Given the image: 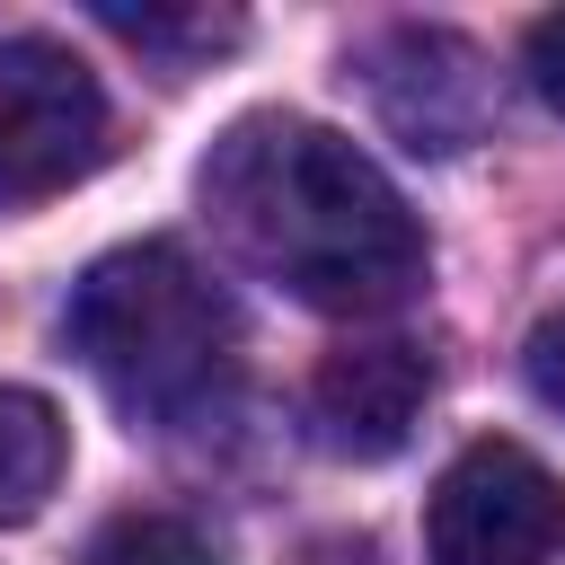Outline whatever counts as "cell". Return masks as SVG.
<instances>
[{
  "mask_svg": "<svg viewBox=\"0 0 565 565\" xmlns=\"http://www.w3.org/2000/svg\"><path fill=\"white\" fill-rule=\"evenodd\" d=\"M106 132H115L106 88L71 44L53 35L0 44V212L79 185L106 159Z\"/></svg>",
  "mask_w": 565,
  "mask_h": 565,
  "instance_id": "obj_3",
  "label": "cell"
},
{
  "mask_svg": "<svg viewBox=\"0 0 565 565\" xmlns=\"http://www.w3.org/2000/svg\"><path fill=\"white\" fill-rule=\"evenodd\" d=\"M521 380H530L539 406L565 415V309H547V318L530 327V344H521Z\"/></svg>",
  "mask_w": 565,
  "mask_h": 565,
  "instance_id": "obj_10",
  "label": "cell"
},
{
  "mask_svg": "<svg viewBox=\"0 0 565 565\" xmlns=\"http://www.w3.org/2000/svg\"><path fill=\"white\" fill-rule=\"evenodd\" d=\"M62 335L132 424H194L238 380V309L177 238L97 256L71 282Z\"/></svg>",
  "mask_w": 565,
  "mask_h": 565,
  "instance_id": "obj_2",
  "label": "cell"
},
{
  "mask_svg": "<svg viewBox=\"0 0 565 565\" xmlns=\"http://www.w3.org/2000/svg\"><path fill=\"white\" fill-rule=\"evenodd\" d=\"M300 565H380V556H371V539H318Z\"/></svg>",
  "mask_w": 565,
  "mask_h": 565,
  "instance_id": "obj_12",
  "label": "cell"
},
{
  "mask_svg": "<svg viewBox=\"0 0 565 565\" xmlns=\"http://www.w3.org/2000/svg\"><path fill=\"white\" fill-rule=\"evenodd\" d=\"M62 468H71L62 406L18 388V380H0V530L35 521L53 503V486H62Z\"/></svg>",
  "mask_w": 565,
  "mask_h": 565,
  "instance_id": "obj_7",
  "label": "cell"
},
{
  "mask_svg": "<svg viewBox=\"0 0 565 565\" xmlns=\"http://www.w3.org/2000/svg\"><path fill=\"white\" fill-rule=\"evenodd\" d=\"M433 406V362L397 335H371V344H344L318 362L309 380V424L335 459H397L415 441Z\"/></svg>",
  "mask_w": 565,
  "mask_h": 565,
  "instance_id": "obj_6",
  "label": "cell"
},
{
  "mask_svg": "<svg viewBox=\"0 0 565 565\" xmlns=\"http://www.w3.org/2000/svg\"><path fill=\"white\" fill-rule=\"evenodd\" d=\"M362 79H371L380 124L406 150L441 159V150H468L486 132V62H477V44H459L441 26H388L362 53Z\"/></svg>",
  "mask_w": 565,
  "mask_h": 565,
  "instance_id": "obj_5",
  "label": "cell"
},
{
  "mask_svg": "<svg viewBox=\"0 0 565 565\" xmlns=\"http://www.w3.org/2000/svg\"><path fill=\"white\" fill-rule=\"evenodd\" d=\"M433 565H556L565 556V486L521 441H468L424 503Z\"/></svg>",
  "mask_w": 565,
  "mask_h": 565,
  "instance_id": "obj_4",
  "label": "cell"
},
{
  "mask_svg": "<svg viewBox=\"0 0 565 565\" xmlns=\"http://www.w3.org/2000/svg\"><path fill=\"white\" fill-rule=\"evenodd\" d=\"M97 18H106L124 44L159 53L168 71H194L203 53L238 44V18H221V9H124V0H97Z\"/></svg>",
  "mask_w": 565,
  "mask_h": 565,
  "instance_id": "obj_8",
  "label": "cell"
},
{
  "mask_svg": "<svg viewBox=\"0 0 565 565\" xmlns=\"http://www.w3.org/2000/svg\"><path fill=\"white\" fill-rule=\"evenodd\" d=\"M79 565H221V556H212V539H203L194 521H177V512H124V521H106V530L88 539Z\"/></svg>",
  "mask_w": 565,
  "mask_h": 565,
  "instance_id": "obj_9",
  "label": "cell"
},
{
  "mask_svg": "<svg viewBox=\"0 0 565 565\" xmlns=\"http://www.w3.org/2000/svg\"><path fill=\"white\" fill-rule=\"evenodd\" d=\"M203 212L238 265L282 282L309 309L380 318L424 282V230L406 194L309 115H238L203 159Z\"/></svg>",
  "mask_w": 565,
  "mask_h": 565,
  "instance_id": "obj_1",
  "label": "cell"
},
{
  "mask_svg": "<svg viewBox=\"0 0 565 565\" xmlns=\"http://www.w3.org/2000/svg\"><path fill=\"white\" fill-rule=\"evenodd\" d=\"M521 71H530V88L565 115V9H547L539 26H530V44H521Z\"/></svg>",
  "mask_w": 565,
  "mask_h": 565,
  "instance_id": "obj_11",
  "label": "cell"
}]
</instances>
